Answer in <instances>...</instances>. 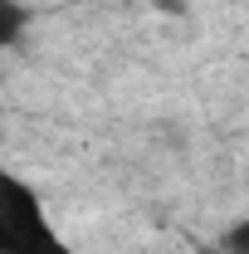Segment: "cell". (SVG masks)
I'll return each mask as SVG.
<instances>
[{"label":"cell","instance_id":"obj_1","mask_svg":"<svg viewBox=\"0 0 249 254\" xmlns=\"http://www.w3.org/2000/svg\"><path fill=\"white\" fill-rule=\"evenodd\" d=\"M0 254H73L49 220L44 195L10 166H0Z\"/></svg>","mask_w":249,"mask_h":254},{"label":"cell","instance_id":"obj_4","mask_svg":"<svg viewBox=\"0 0 249 254\" xmlns=\"http://www.w3.org/2000/svg\"><path fill=\"white\" fill-rule=\"evenodd\" d=\"M156 5H161V15H181L186 10V0H156Z\"/></svg>","mask_w":249,"mask_h":254},{"label":"cell","instance_id":"obj_3","mask_svg":"<svg viewBox=\"0 0 249 254\" xmlns=\"http://www.w3.org/2000/svg\"><path fill=\"white\" fill-rule=\"evenodd\" d=\"M220 254H249V215L235 220L225 235H220Z\"/></svg>","mask_w":249,"mask_h":254},{"label":"cell","instance_id":"obj_2","mask_svg":"<svg viewBox=\"0 0 249 254\" xmlns=\"http://www.w3.org/2000/svg\"><path fill=\"white\" fill-rule=\"evenodd\" d=\"M30 30V5L25 0H0V49H15Z\"/></svg>","mask_w":249,"mask_h":254}]
</instances>
